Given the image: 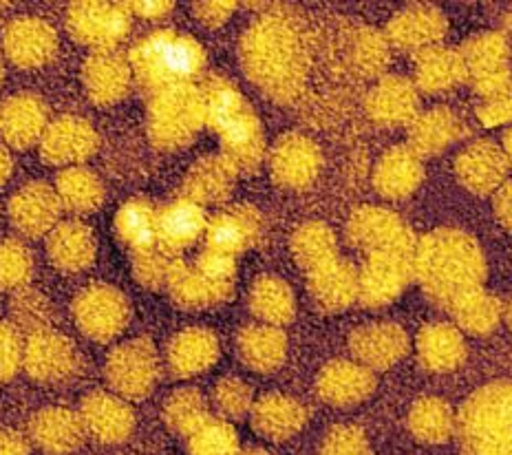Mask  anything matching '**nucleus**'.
Returning a JSON list of instances; mask_svg holds the SVG:
<instances>
[{"label":"nucleus","instance_id":"f257e3e1","mask_svg":"<svg viewBox=\"0 0 512 455\" xmlns=\"http://www.w3.org/2000/svg\"><path fill=\"white\" fill-rule=\"evenodd\" d=\"M415 270L431 299L448 310L477 292L484 279V261L473 239L451 230L435 232L422 241L415 255Z\"/></svg>","mask_w":512,"mask_h":455},{"label":"nucleus","instance_id":"f03ea898","mask_svg":"<svg viewBox=\"0 0 512 455\" xmlns=\"http://www.w3.org/2000/svg\"><path fill=\"white\" fill-rule=\"evenodd\" d=\"M466 455H512V385L475 394L460 418Z\"/></svg>","mask_w":512,"mask_h":455},{"label":"nucleus","instance_id":"7ed1b4c3","mask_svg":"<svg viewBox=\"0 0 512 455\" xmlns=\"http://www.w3.org/2000/svg\"><path fill=\"white\" fill-rule=\"evenodd\" d=\"M140 67L153 82H184L190 80L201 67V49L195 40L173 34V31H157L148 36L140 49Z\"/></svg>","mask_w":512,"mask_h":455},{"label":"nucleus","instance_id":"20e7f679","mask_svg":"<svg viewBox=\"0 0 512 455\" xmlns=\"http://www.w3.org/2000/svg\"><path fill=\"white\" fill-rule=\"evenodd\" d=\"M208 113L210 122L234 151L252 155L259 148V124L237 91L230 87L212 91Z\"/></svg>","mask_w":512,"mask_h":455},{"label":"nucleus","instance_id":"39448f33","mask_svg":"<svg viewBox=\"0 0 512 455\" xmlns=\"http://www.w3.org/2000/svg\"><path fill=\"white\" fill-rule=\"evenodd\" d=\"M464 71L471 73L475 87L486 98L506 89L512 82L506 69V42L499 36H479L466 45Z\"/></svg>","mask_w":512,"mask_h":455},{"label":"nucleus","instance_id":"423d86ee","mask_svg":"<svg viewBox=\"0 0 512 455\" xmlns=\"http://www.w3.org/2000/svg\"><path fill=\"white\" fill-rule=\"evenodd\" d=\"M508 160L497 146L488 142L473 144L466 148L464 155L457 160V175L473 193L486 195L501 184L506 175Z\"/></svg>","mask_w":512,"mask_h":455},{"label":"nucleus","instance_id":"0eeeda50","mask_svg":"<svg viewBox=\"0 0 512 455\" xmlns=\"http://www.w3.org/2000/svg\"><path fill=\"white\" fill-rule=\"evenodd\" d=\"M206 228L204 213L190 201H175L159 213V241L168 248H186Z\"/></svg>","mask_w":512,"mask_h":455},{"label":"nucleus","instance_id":"6e6552de","mask_svg":"<svg viewBox=\"0 0 512 455\" xmlns=\"http://www.w3.org/2000/svg\"><path fill=\"white\" fill-rule=\"evenodd\" d=\"M420 356L433 372H448L462 363L464 341L451 325H431L420 334Z\"/></svg>","mask_w":512,"mask_h":455},{"label":"nucleus","instance_id":"1a4fd4ad","mask_svg":"<svg viewBox=\"0 0 512 455\" xmlns=\"http://www.w3.org/2000/svg\"><path fill=\"white\" fill-rule=\"evenodd\" d=\"M422 179L420 155L409 148H396L380 164L378 184L384 195L404 197L409 195Z\"/></svg>","mask_w":512,"mask_h":455},{"label":"nucleus","instance_id":"9d476101","mask_svg":"<svg viewBox=\"0 0 512 455\" xmlns=\"http://www.w3.org/2000/svg\"><path fill=\"white\" fill-rule=\"evenodd\" d=\"M457 133H460V126L455 115L446 109H433L420 115V120L413 124V151L418 155L440 153L455 140Z\"/></svg>","mask_w":512,"mask_h":455},{"label":"nucleus","instance_id":"9b49d317","mask_svg":"<svg viewBox=\"0 0 512 455\" xmlns=\"http://www.w3.org/2000/svg\"><path fill=\"white\" fill-rule=\"evenodd\" d=\"M117 230L128 246L137 250L153 248L159 241V213L146 201H131L117 217Z\"/></svg>","mask_w":512,"mask_h":455},{"label":"nucleus","instance_id":"f8f14e48","mask_svg":"<svg viewBox=\"0 0 512 455\" xmlns=\"http://www.w3.org/2000/svg\"><path fill=\"white\" fill-rule=\"evenodd\" d=\"M464 60L460 54L446 51L440 47H431L418 65V80L424 91H442L464 76Z\"/></svg>","mask_w":512,"mask_h":455},{"label":"nucleus","instance_id":"ddd939ff","mask_svg":"<svg viewBox=\"0 0 512 455\" xmlns=\"http://www.w3.org/2000/svg\"><path fill=\"white\" fill-rule=\"evenodd\" d=\"M444 34V18L435 14V9H415L396 20L393 36L400 45H409V49H426L429 42Z\"/></svg>","mask_w":512,"mask_h":455},{"label":"nucleus","instance_id":"4468645a","mask_svg":"<svg viewBox=\"0 0 512 455\" xmlns=\"http://www.w3.org/2000/svg\"><path fill=\"white\" fill-rule=\"evenodd\" d=\"M499 312V303L490 299L482 290L464 296L462 301H457L451 308V314L455 316L457 323L473 334H486L493 330L497 325Z\"/></svg>","mask_w":512,"mask_h":455},{"label":"nucleus","instance_id":"2eb2a0df","mask_svg":"<svg viewBox=\"0 0 512 455\" xmlns=\"http://www.w3.org/2000/svg\"><path fill=\"white\" fill-rule=\"evenodd\" d=\"M411 427L415 436L426 442L444 440L453 427V416L448 405L437 398H424L413 407Z\"/></svg>","mask_w":512,"mask_h":455},{"label":"nucleus","instance_id":"dca6fc26","mask_svg":"<svg viewBox=\"0 0 512 455\" xmlns=\"http://www.w3.org/2000/svg\"><path fill=\"white\" fill-rule=\"evenodd\" d=\"M418 109V98L404 80H387L380 91V118L387 124H402L411 120V113Z\"/></svg>","mask_w":512,"mask_h":455},{"label":"nucleus","instance_id":"f3484780","mask_svg":"<svg viewBox=\"0 0 512 455\" xmlns=\"http://www.w3.org/2000/svg\"><path fill=\"white\" fill-rule=\"evenodd\" d=\"M250 237V224L237 215L217 217L208 230V239L219 255H232V252L243 250L250 243Z\"/></svg>","mask_w":512,"mask_h":455},{"label":"nucleus","instance_id":"a211bd4d","mask_svg":"<svg viewBox=\"0 0 512 455\" xmlns=\"http://www.w3.org/2000/svg\"><path fill=\"white\" fill-rule=\"evenodd\" d=\"M479 115H482L484 124L488 126L512 120V82L506 89H501L499 93L486 98L484 107L479 109Z\"/></svg>","mask_w":512,"mask_h":455},{"label":"nucleus","instance_id":"6ab92c4d","mask_svg":"<svg viewBox=\"0 0 512 455\" xmlns=\"http://www.w3.org/2000/svg\"><path fill=\"white\" fill-rule=\"evenodd\" d=\"M323 455H367V444L360 433L351 429H340L327 440Z\"/></svg>","mask_w":512,"mask_h":455},{"label":"nucleus","instance_id":"aec40b11","mask_svg":"<svg viewBox=\"0 0 512 455\" xmlns=\"http://www.w3.org/2000/svg\"><path fill=\"white\" fill-rule=\"evenodd\" d=\"M192 455H234L232 433L210 431L201 433V438L192 444Z\"/></svg>","mask_w":512,"mask_h":455},{"label":"nucleus","instance_id":"412c9836","mask_svg":"<svg viewBox=\"0 0 512 455\" xmlns=\"http://www.w3.org/2000/svg\"><path fill=\"white\" fill-rule=\"evenodd\" d=\"M497 215H499V219L504 221L506 226H510L512 228V182L510 184H506L504 188L499 190V195H497Z\"/></svg>","mask_w":512,"mask_h":455},{"label":"nucleus","instance_id":"4be33fe9","mask_svg":"<svg viewBox=\"0 0 512 455\" xmlns=\"http://www.w3.org/2000/svg\"><path fill=\"white\" fill-rule=\"evenodd\" d=\"M0 455H27V449L12 433H3L0 436Z\"/></svg>","mask_w":512,"mask_h":455},{"label":"nucleus","instance_id":"5701e85b","mask_svg":"<svg viewBox=\"0 0 512 455\" xmlns=\"http://www.w3.org/2000/svg\"><path fill=\"white\" fill-rule=\"evenodd\" d=\"M506 160L512 164V131L506 133Z\"/></svg>","mask_w":512,"mask_h":455},{"label":"nucleus","instance_id":"b1692460","mask_svg":"<svg viewBox=\"0 0 512 455\" xmlns=\"http://www.w3.org/2000/svg\"><path fill=\"white\" fill-rule=\"evenodd\" d=\"M508 316H510V325H512V303H510V310H508Z\"/></svg>","mask_w":512,"mask_h":455},{"label":"nucleus","instance_id":"393cba45","mask_svg":"<svg viewBox=\"0 0 512 455\" xmlns=\"http://www.w3.org/2000/svg\"><path fill=\"white\" fill-rule=\"evenodd\" d=\"M252 455H263V453H261V451H256V453H252Z\"/></svg>","mask_w":512,"mask_h":455}]
</instances>
